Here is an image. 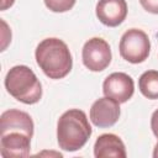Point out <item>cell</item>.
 <instances>
[{
	"label": "cell",
	"mask_w": 158,
	"mask_h": 158,
	"mask_svg": "<svg viewBox=\"0 0 158 158\" xmlns=\"http://www.w3.org/2000/svg\"><path fill=\"white\" fill-rule=\"evenodd\" d=\"M118 51L121 57L133 64H138L144 62L151 51V42L148 35L138 28H130L127 30L118 44Z\"/></svg>",
	"instance_id": "277c9868"
},
{
	"label": "cell",
	"mask_w": 158,
	"mask_h": 158,
	"mask_svg": "<svg viewBox=\"0 0 158 158\" xmlns=\"http://www.w3.org/2000/svg\"><path fill=\"white\" fill-rule=\"evenodd\" d=\"M120 112V104L109 96H104L91 105L90 120L96 127L106 128L114 126L118 121Z\"/></svg>",
	"instance_id": "52a82bcc"
},
{
	"label": "cell",
	"mask_w": 158,
	"mask_h": 158,
	"mask_svg": "<svg viewBox=\"0 0 158 158\" xmlns=\"http://www.w3.org/2000/svg\"><path fill=\"white\" fill-rule=\"evenodd\" d=\"M94 156L96 158H126V148L122 139L114 133H104L98 137L94 144Z\"/></svg>",
	"instance_id": "8fae6325"
},
{
	"label": "cell",
	"mask_w": 158,
	"mask_h": 158,
	"mask_svg": "<svg viewBox=\"0 0 158 158\" xmlns=\"http://www.w3.org/2000/svg\"><path fill=\"white\" fill-rule=\"evenodd\" d=\"M33 128V121L31 116L25 111L10 109L4 111L0 116V133H5L9 131H20L32 137Z\"/></svg>",
	"instance_id": "30bf717a"
},
{
	"label": "cell",
	"mask_w": 158,
	"mask_h": 158,
	"mask_svg": "<svg viewBox=\"0 0 158 158\" xmlns=\"http://www.w3.org/2000/svg\"><path fill=\"white\" fill-rule=\"evenodd\" d=\"M139 2L146 11L158 15V0H139Z\"/></svg>",
	"instance_id": "5bb4252c"
},
{
	"label": "cell",
	"mask_w": 158,
	"mask_h": 158,
	"mask_svg": "<svg viewBox=\"0 0 158 158\" xmlns=\"http://www.w3.org/2000/svg\"><path fill=\"white\" fill-rule=\"evenodd\" d=\"M151 128H152L154 136L158 138V109L152 114V117H151Z\"/></svg>",
	"instance_id": "9a60e30c"
},
{
	"label": "cell",
	"mask_w": 158,
	"mask_h": 158,
	"mask_svg": "<svg viewBox=\"0 0 158 158\" xmlns=\"http://www.w3.org/2000/svg\"><path fill=\"white\" fill-rule=\"evenodd\" d=\"M138 88L143 96L158 99V70H147L138 79Z\"/></svg>",
	"instance_id": "7c38bea8"
},
{
	"label": "cell",
	"mask_w": 158,
	"mask_h": 158,
	"mask_svg": "<svg viewBox=\"0 0 158 158\" xmlns=\"http://www.w3.org/2000/svg\"><path fill=\"white\" fill-rule=\"evenodd\" d=\"M1 25H2V46H1V51H5V48H6V46H7V43L11 41L9 37H6L5 36V31H7V25H6V22L4 21V20H1ZM11 31H9L7 33H10Z\"/></svg>",
	"instance_id": "2e32d148"
},
{
	"label": "cell",
	"mask_w": 158,
	"mask_h": 158,
	"mask_svg": "<svg viewBox=\"0 0 158 158\" xmlns=\"http://www.w3.org/2000/svg\"><path fill=\"white\" fill-rule=\"evenodd\" d=\"M95 12L101 23L109 27H116L127 16V2L126 0H99Z\"/></svg>",
	"instance_id": "9c48e42d"
},
{
	"label": "cell",
	"mask_w": 158,
	"mask_h": 158,
	"mask_svg": "<svg viewBox=\"0 0 158 158\" xmlns=\"http://www.w3.org/2000/svg\"><path fill=\"white\" fill-rule=\"evenodd\" d=\"M102 91L105 96L116 100L118 104H123L132 98L135 93V83L128 74L115 72L104 80Z\"/></svg>",
	"instance_id": "8992f818"
},
{
	"label": "cell",
	"mask_w": 158,
	"mask_h": 158,
	"mask_svg": "<svg viewBox=\"0 0 158 158\" xmlns=\"http://www.w3.org/2000/svg\"><path fill=\"white\" fill-rule=\"evenodd\" d=\"M5 88L7 93L27 105L36 104L42 98V85L36 74L27 65L12 67L5 77Z\"/></svg>",
	"instance_id": "3957f363"
},
{
	"label": "cell",
	"mask_w": 158,
	"mask_h": 158,
	"mask_svg": "<svg viewBox=\"0 0 158 158\" xmlns=\"http://www.w3.org/2000/svg\"><path fill=\"white\" fill-rule=\"evenodd\" d=\"M0 154L4 158L28 157L31 151V136L20 131L0 133Z\"/></svg>",
	"instance_id": "ba28073f"
},
{
	"label": "cell",
	"mask_w": 158,
	"mask_h": 158,
	"mask_svg": "<svg viewBox=\"0 0 158 158\" xmlns=\"http://www.w3.org/2000/svg\"><path fill=\"white\" fill-rule=\"evenodd\" d=\"M36 62L42 72L51 79H62L73 67L70 51L65 42L49 37L38 43L35 52Z\"/></svg>",
	"instance_id": "6da1fadb"
},
{
	"label": "cell",
	"mask_w": 158,
	"mask_h": 158,
	"mask_svg": "<svg viewBox=\"0 0 158 158\" xmlns=\"http://www.w3.org/2000/svg\"><path fill=\"white\" fill-rule=\"evenodd\" d=\"M91 126L83 110L70 109L62 114L57 122V141L59 148L75 152L85 146L91 136Z\"/></svg>",
	"instance_id": "7a4b0ae2"
},
{
	"label": "cell",
	"mask_w": 158,
	"mask_h": 158,
	"mask_svg": "<svg viewBox=\"0 0 158 158\" xmlns=\"http://www.w3.org/2000/svg\"><path fill=\"white\" fill-rule=\"evenodd\" d=\"M14 2H15V0H2L1 1V10L4 11V10L11 7L14 5Z\"/></svg>",
	"instance_id": "e0dca14e"
},
{
	"label": "cell",
	"mask_w": 158,
	"mask_h": 158,
	"mask_svg": "<svg viewBox=\"0 0 158 158\" xmlns=\"http://www.w3.org/2000/svg\"><path fill=\"white\" fill-rule=\"evenodd\" d=\"M84 65L91 72H101L111 63V49L101 37H93L84 43L81 51Z\"/></svg>",
	"instance_id": "5b68a950"
},
{
	"label": "cell",
	"mask_w": 158,
	"mask_h": 158,
	"mask_svg": "<svg viewBox=\"0 0 158 158\" xmlns=\"http://www.w3.org/2000/svg\"><path fill=\"white\" fill-rule=\"evenodd\" d=\"M153 157H154V158H158V143L154 146V149H153Z\"/></svg>",
	"instance_id": "ac0fdd59"
},
{
	"label": "cell",
	"mask_w": 158,
	"mask_h": 158,
	"mask_svg": "<svg viewBox=\"0 0 158 158\" xmlns=\"http://www.w3.org/2000/svg\"><path fill=\"white\" fill-rule=\"evenodd\" d=\"M47 9H49L53 12H65L69 11L74 5L77 0H43Z\"/></svg>",
	"instance_id": "4fadbf2b"
}]
</instances>
